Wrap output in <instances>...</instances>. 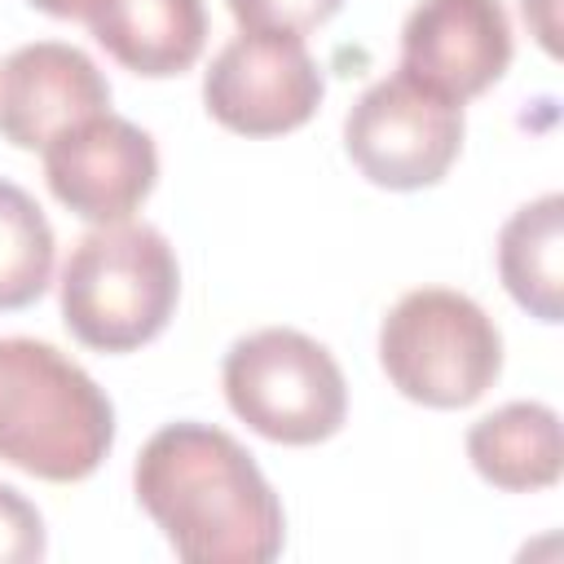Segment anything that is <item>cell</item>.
Here are the masks:
<instances>
[{"mask_svg":"<svg viewBox=\"0 0 564 564\" xmlns=\"http://www.w3.org/2000/svg\"><path fill=\"white\" fill-rule=\"evenodd\" d=\"M132 489L189 564H269L282 555V502L225 427L198 419L159 427L137 454Z\"/></svg>","mask_w":564,"mask_h":564,"instance_id":"obj_1","label":"cell"},{"mask_svg":"<svg viewBox=\"0 0 564 564\" xmlns=\"http://www.w3.org/2000/svg\"><path fill=\"white\" fill-rule=\"evenodd\" d=\"M115 445V405L62 348L0 339V458L26 476L70 485L93 476Z\"/></svg>","mask_w":564,"mask_h":564,"instance_id":"obj_2","label":"cell"},{"mask_svg":"<svg viewBox=\"0 0 564 564\" xmlns=\"http://www.w3.org/2000/svg\"><path fill=\"white\" fill-rule=\"evenodd\" d=\"M181 269L154 225H101L62 264V322L97 352H132L176 313Z\"/></svg>","mask_w":564,"mask_h":564,"instance_id":"obj_3","label":"cell"},{"mask_svg":"<svg viewBox=\"0 0 564 564\" xmlns=\"http://www.w3.org/2000/svg\"><path fill=\"white\" fill-rule=\"evenodd\" d=\"M379 366L401 397L432 410H463L502 375V335L471 295L419 286L388 308Z\"/></svg>","mask_w":564,"mask_h":564,"instance_id":"obj_4","label":"cell"},{"mask_svg":"<svg viewBox=\"0 0 564 564\" xmlns=\"http://www.w3.org/2000/svg\"><path fill=\"white\" fill-rule=\"evenodd\" d=\"M229 410L278 445L330 441L348 419V383L326 344L291 326H264L229 344L220 366Z\"/></svg>","mask_w":564,"mask_h":564,"instance_id":"obj_5","label":"cell"},{"mask_svg":"<svg viewBox=\"0 0 564 564\" xmlns=\"http://www.w3.org/2000/svg\"><path fill=\"white\" fill-rule=\"evenodd\" d=\"M344 150L370 185H436L463 150V106L397 70L352 101L344 119Z\"/></svg>","mask_w":564,"mask_h":564,"instance_id":"obj_6","label":"cell"},{"mask_svg":"<svg viewBox=\"0 0 564 564\" xmlns=\"http://www.w3.org/2000/svg\"><path fill=\"white\" fill-rule=\"evenodd\" d=\"M322 66L304 35H234L203 75L207 115L238 137H282L313 119L322 101Z\"/></svg>","mask_w":564,"mask_h":564,"instance_id":"obj_7","label":"cell"},{"mask_svg":"<svg viewBox=\"0 0 564 564\" xmlns=\"http://www.w3.org/2000/svg\"><path fill=\"white\" fill-rule=\"evenodd\" d=\"M44 181L70 216L119 225L150 198L159 181V150L145 128L101 110L44 145Z\"/></svg>","mask_w":564,"mask_h":564,"instance_id":"obj_8","label":"cell"},{"mask_svg":"<svg viewBox=\"0 0 564 564\" xmlns=\"http://www.w3.org/2000/svg\"><path fill=\"white\" fill-rule=\"evenodd\" d=\"M511 48L502 0H419L401 26V70L458 106L507 75Z\"/></svg>","mask_w":564,"mask_h":564,"instance_id":"obj_9","label":"cell"},{"mask_svg":"<svg viewBox=\"0 0 564 564\" xmlns=\"http://www.w3.org/2000/svg\"><path fill=\"white\" fill-rule=\"evenodd\" d=\"M101 110H110V84L75 44L35 40L0 62V137L18 150H44L57 132Z\"/></svg>","mask_w":564,"mask_h":564,"instance_id":"obj_10","label":"cell"},{"mask_svg":"<svg viewBox=\"0 0 564 564\" xmlns=\"http://www.w3.org/2000/svg\"><path fill=\"white\" fill-rule=\"evenodd\" d=\"M84 22L119 66L145 79L189 70L207 44L203 0H97Z\"/></svg>","mask_w":564,"mask_h":564,"instance_id":"obj_11","label":"cell"},{"mask_svg":"<svg viewBox=\"0 0 564 564\" xmlns=\"http://www.w3.org/2000/svg\"><path fill=\"white\" fill-rule=\"evenodd\" d=\"M467 458L494 489H551L564 471L560 414L542 401H507L467 427Z\"/></svg>","mask_w":564,"mask_h":564,"instance_id":"obj_12","label":"cell"},{"mask_svg":"<svg viewBox=\"0 0 564 564\" xmlns=\"http://www.w3.org/2000/svg\"><path fill=\"white\" fill-rule=\"evenodd\" d=\"M564 198L551 189L507 216L498 229V278L507 295L538 322L564 317Z\"/></svg>","mask_w":564,"mask_h":564,"instance_id":"obj_13","label":"cell"},{"mask_svg":"<svg viewBox=\"0 0 564 564\" xmlns=\"http://www.w3.org/2000/svg\"><path fill=\"white\" fill-rule=\"evenodd\" d=\"M53 256L57 242L40 203L0 176V313L26 308L48 291Z\"/></svg>","mask_w":564,"mask_h":564,"instance_id":"obj_14","label":"cell"},{"mask_svg":"<svg viewBox=\"0 0 564 564\" xmlns=\"http://www.w3.org/2000/svg\"><path fill=\"white\" fill-rule=\"evenodd\" d=\"M344 0H229V13L242 31L260 35H308L313 26L330 22Z\"/></svg>","mask_w":564,"mask_h":564,"instance_id":"obj_15","label":"cell"},{"mask_svg":"<svg viewBox=\"0 0 564 564\" xmlns=\"http://www.w3.org/2000/svg\"><path fill=\"white\" fill-rule=\"evenodd\" d=\"M48 538H44V516L35 511L31 498H22L13 485L0 480V564H31L44 560Z\"/></svg>","mask_w":564,"mask_h":564,"instance_id":"obj_16","label":"cell"},{"mask_svg":"<svg viewBox=\"0 0 564 564\" xmlns=\"http://www.w3.org/2000/svg\"><path fill=\"white\" fill-rule=\"evenodd\" d=\"M520 9H524V22L533 26V35L542 40V48L546 53H560V26H555V0H520Z\"/></svg>","mask_w":564,"mask_h":564,"instance_id":"obj_17","label":"cell"},{"mask_svg":"<svg viewBox=\"0 0 564 564\" xmlns=\"http://www.w3.org/2000/svg\"><path fill=\"white\" fill-rule=\"evenodd\" d=\"M26 4H35L48 18H88L97 0H26Z\"/></svg>","mask_w":564,"mask_h":564,"instance_id":"obj_18","label":"cell"}]
</instances>
